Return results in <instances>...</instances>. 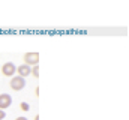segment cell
<instances>
[{
  "label": "cell",
  "mask_w": 129,
  "mask_h": 120,
  "mask_svg": "<svg viewBox=\"0 0 129 120\" xmlns=\"http://www.w3.org/2000/svg\"><path fill=\"white\" fill-rule=\"evenodd\" d=\"M20 107H21V110H23V111H29V110H30V107H29V104H27V102H21V104H20Z\"/></svg>",
  "instance_id": "52a82bcc"
},
{
  "label": "cell",
  "mask_w": 129,
  "mask_h": 120,
  "mask_svg": "<svg viewBox=\"0 0 129 120\" xmlns=\"http://www.w3.org/2000/svg\"><path fill=\"white\" fill-rule=\"evenodd\" d=\"M12 104V96L8 93H2L0 95V110L5 111V108H9Z\"/></svg>",
  "instance_id": "277c9868"
},
{
  "label": "cell",
  "mask_w": 129,
  "mask_h": 120,
  "mask_svg": "<svg viewBox=\"0 0 129 120\" xmlns=\"http://www.w3.org/2000/svg\"><path fill=\"white\" fill-rule=\"evenodd\" d=\"M5 116H6V114H5V111H3V110H0V120L5 119Z\"/></svg>",
  "instance_id": "ba28073f"
},
{
  "label": "cell",
  "mask_w": 129,
  "mask_h": 120,
  "mask_svg": "<svg viewBox=\"0 0 129 120\" xmlns=\"http://www.w3.org/2000/svg\"><path fill=\"white\" fill-rule=\"evenodd\" d=\"M32 75L33 77H36V78L39 77V68H38V66H33L32 68Z\"/></svg>",
  "instance_id": "8992f818"
},
{
  "label": "cell",
  "mask_w": 129,
  "mask_h": 120,
  "mask_svg": "<svg viewBox=\"0 0 129 120\" xmlns=\"http://www.w3.org/2000/svg\"><path fill=\"white\" fill-rule=\"evenodd\" d=\"M38 63H39V53H26L24 54V65H27V66H38Z\"/></svg>",
  "instance_id": "6da1fadb"
},
{
  "label": "cell",
  "mask_w": 129,
  "mask_h": 120,
  "mask_svg": "<svg viewBox=\"0 0 129 120\" xmlns=\"http://www.w3.org/2000/svg\"><path fill=\"white\" fill-rule=\"evenodd\" d=\"M2 72H3L5 77H12V75L17 72V68H15V65H14L12 62H8V63H5V65L2 66Z\"/></svg>",
  "instance_id": "3957f363"
},
{
  "label": "cell",
  "mask_w": 129,
  "mask_h": 120,
  "mask_svg": "<svg viewBox=\"0 0 129 120\" xmlns=\"http://www.w3.org/2000/svg\"><path fill=\"white\" fill-rule=\"evenodd\" d=\"M15 120H27V119H26V117H17Z\"/></svg>",
  "instance_id": "9c48e42d"
},
{
  "label": "cell",
  "mask_w": 129,
  "mask_h": 120,
  "mask_svg": "<svg viewBox=\"0 0 129 120\" xmlns=\"http://www.w3.org/2000/svg\"><path fill=\"white\" fill-rule=\"evenodd\" d=\"M11 87L12 90H15V92H20V90H23L26 87V80L23 78V77H14L12 80H11Z\"/></svg>",
  "instance_id": "7a4b0ae2"
},
{
  "label": "cell",
  "mask_w": 129,
  "mask_h": 120,
  "mask_svg": "<svg viewBox=\"0 0 129 120\" xmlns=\"http://www.w3.org/2000/svg\"><path fill=\"white\" fill-rule=\"evenodd\" d=\"M17 72H18V77H29L30 74H32V68L30 66H27V65H21V66H18L17 68Z\"/></svg>",
  "instance_id": "5b68a950"
}]
</instances>
